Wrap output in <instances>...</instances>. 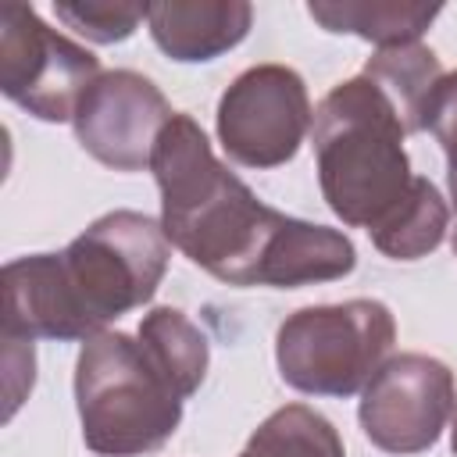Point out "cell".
I'll return each mask as SVG.
<instances>
[{"label": "cell", "instance_id": "1", "mask_svg": "<svg viewBox=\"0 0 457 457\" xmlns=\"http://www.w3.org/2000/svg\"><path fill=\"white\" fill-rule=\"evenodd\" d=\"M150 171L161 189V228L168 243L228 286H257L264 253L286 214L261 204L214 157L204 129L182 111L161 129Z\"/></svg>", "mask_w": 457, "mask_h": 457}, {"label": "cell", "instance_id": "2", "mask_svg": "<svg viewBox=\"0 0 457 457\" xmlns=\"http://www.w3.org/2000/svg\"><path fill=\"white\" fill-rule=\"evenodd\" d=\"M321 196L332 214L378 232L411 196L418 175L403 150L407 129L389 96L368 79H346L325 93L311 125Z\"/></svg>", "mask_w": 457, "mask_h": 457}, {"label": "cell", "instance_id": "3", "mask_svg": "<svg viewBox=\"0 0 457 457\" xmlns=\"http://www.w3.org/2000/svg\"><path fill=\"white\" fill-rule=\"evenodd\" d=\"M182 403L186 396L139 339L100 332L82 343L75 407L82 443L96 457H143L161 450L182 421Z\"/></svg>", "mask_w": 457, "mask_h": 457}, {"label": "cell", "instance_id": "4", "mask_svg": "<svg viewBox=\"0 0 457 457\" xmlns=\"http://www.w3.org/2000/svg\"><path fill=\"white\" fill-rule=\"evenodd\" d=\"M57 257L68 296L93 339L121 314L154 300L168 271L171 243L161 221L139 211H111L75 236Z\"/></svg>", "mask_w": 457, "mask_h": 457}, {"label": "cell", "instance_id": "5", "mask_svg": "<svg viewBox=\"0 0 457 457\" xmlns=\"http://www.w3.org/2000/svg\"><path fill=\"white\" fill-rule=\"evenodd\" d=\"M393 311L382 300H346L293 311L275 336L286 386L307 396H353L389 361Z\"/></svg>", "mask_w": 457, "mask_h": 457}, {"label": "cell", "instance_id": "6", "mask_svg": "<svg viewBox=\"0 0 457 457\" xmlns=\"http://www.w3.org/2000/svg\"><path fill=\"white\" fill-rule=\"evenodd\" d=\"M100 61L75 39L50 29L32 7H0V89L39 121H71Z\"/></svg>", "mask_w": 457, "mask_h": 457}, {"label": "cell", "instance_id": "7", "mask_svg": "<svg viewBox=\"0 0 457 457\" xmlns=\"http://www.w3.org/2000/svg\"><path fill=\"white\" fill-rule=\"evenodd\" d=\"M314 125L303 79L286 64H253L218 100V143L243 168H278L296 157Z\"/></svg>", "mask_w": 457, "mask_h": 457}, {"label": "cell", "instance_id": "8", "mask_svg": "<svg viewBox=\"0 0 457 457\" xmlns=\"http://www.w3.org/2000/svg\"><path fill=\"white\" fill-rule=\"evenodd\" d=\"M453 371L443 361L428 353H396L361 389L357 418L378 450L411 457L436 446L453 418Z\"/></svg>", "mask_w": 457, "mask_h": 457}, {"label": "cell", "instance_id": "9", "mask_svg": "<svg viewBox=\"0 0 457 457\" xmlns=\"http://www.w3.org/2000/svg\"><path fill=\"white\" fill-rule=\"evenodd\" d=\"M171 107L164 93L139 71L118 68L104 71L75 107V139L79 146L114 168V171H143L150 168L161 129L171 121Z\"/></svg>", "mask_w": 457, "mask_h": 457}, {"label": "cell", "instance_id": "10", "mask_svg": "<svg viewBox=\"0 0 457 457\" xmlns=\"http://www.w3.org/2000/svg\"><path fill=\"white\" fill-rule=\"evenodd\" d=\"M4 336L14 339H89L64 275L57 253H32L4 264Z\"/></svg>", "mask_w": 457, "mask_h": 457}, {"label": "cell", "instance_id": "11", "mask_svg": "<svg viewBox=\"0 0 457 457\" xmlns=\"http://www.w3.org/2000/svg\"><path fill=\"white\" fill-rule=\"evenodd\" d=\"M253 7L246 0H164L146 7L154 43L182 64H204L239 46L250 32Z\"/></svg>", "mask_w": 457, "mask_h": 457}, {"label": "cell", "instance_id": "12", "mask_svg": "<svg viewBox=\"0 0 457 457\" xmlns=\"http://www.w3.org/2000/svg\"><path fill=\"white\" fill-rule=\"evenodd\" d=\"M353 268H357V250L346 232L286 214L278 236L271 239V246L264 253L257 286L296 289V286H311V282L343 278Z\"/></svg>", "mask_w": 457, "mask_h": 457}, {"label": "cell", "instance_id": "13", "mask_svg": "<svg viewBox=\"0 0 457 457\" xmlns=\"http://www.w3.org/2000/svg\"><path fill=\"white\" fill-rule=\"evenodd\" d=\"M307 14L336 36H357L378 50L418 43L428 25L443 14L439 4H400V0H311Z\"/></svg>", "mask_w": 457, "mask_h": 457}, {"label": "cell", "instance_id": "14", "mask_svg": "<svg viewBox=\"0 0 457 457\" xmlns=\"http://www.w3.org/2000/svg\"><path fill=\"white\" fill-rule=\"evenodd\" d=\"M136 339L146 346V353L157 361V368L175 382V389L189 400L204 375H207V336L179 311V307H154L143 314Z\"/></svg>", "mask_w": 457, "mask_h": 457}, {"label": "cell", "instance_id": "15", "mask_svg": "<svg viewBox=\"0 0 457 457\" xmlns=\"http://www.w3.org/2000/svg\"><path fill=\"white\" fill-rule=\"evenodd\" d=\"M386 96L389 104L396 107L407 136L411 132H421V114H425V104L436 89V82L446 75L439 68V57L421 46V43H411V46H389V50H378L364 71Z\"/></svg>", "mask_w": 457, "mask_h": 457}, {"label": "cell", "instance_id": "16", "mask_svg": "<svg viewBox=\"0 0 457 457\" xmlns=\"http://www.w3.org/2000/svg\"><path fill=\"white\" fill-rule=\"evenodd\" d=\"M239 457H346L336 425L307 403H286L268 414Z\"/></svg>", "mask_w": 457, "mask_h": 457}, {"label": "cell", "instance_id": "17", "mask_svg": "<svg viewBox=\"0 0 457 457\" xmlns=\"http://www.w3.org/2000/svg\"><path fill=\"white\" fill-rule=\"evenodd\" d=\"M446 228H450L446 200L439 196V189L428 179L418 175L414 196L378 232H371V243L393 261H418L443 243Z\"/></svg>", "mask_w": 457, "mask_h": 457}, {"label": "cell", "instance_id": "18", "mask_svg": "<svg viewBox=\"0 0 457 457\" xmlns=\"http://www.w3.org/2000/svg\"><path fill=\"white\" fill-rule=\"evenodd\" d=\"M150 4H111V0H57L54 14L93 43H121L139 21H146Z\"/></svg>", "mask_w": 457, "mask_h": 457}, {"label": "cell", "instance_id": "19", "mask_svg": "<svg viewBox=\"0 0 457 457\" xmlns=\"http://www.w3.org/2000/svg\"><path fill=\"white\" fill-rule=\"evenodd\" d=\"M421 132H432L446 154V182H450V200L457 196V71H446L421 114Z\"/></svg>", "mask_w": 457, "mask_h": 457}, {"label": "cell", "instance_id": "20", "mask_svg": "<svg viewBox=\"0 0 457 457\" xmlns=\"http://www.w3.org/2000/svg\"><path fill=\"white\" fill-rule=\"evenodd\" d=\"M450 246L457 253V196H453V225H450Z\"/></svg>", "mask_w": 457, "mask_h": 457}, {"label": "cell", "instance_id": "21", "mask_svg": "<svg viewBox=\"0 0 457 457\" xmlns=\"http://www.w3.org/2000/svg\"><path fill=\"white\" fill-rule=\"evenodd\" d=\"M450 450L457 453V403H453V421H450Z\"/></svg>", "mask_w": 457, "mask_h": 457}]
</instances>
